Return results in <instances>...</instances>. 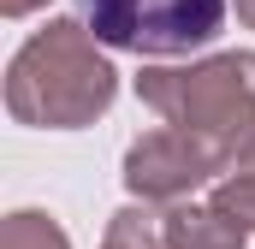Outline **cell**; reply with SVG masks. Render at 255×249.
Here are the masks:
<instances>
[{
    "label": "cell",
    "instance_id": "30bf717a",
    "mask_svg": "<svg viewBox=\"0 0 255 249\" xmlns=\"http://www.w3.org/2000/svg\"><path fill=\"white\" fill-rule=\"evenodd\" d=\"M238 18H244V24L255 30V0H238Z\"/></svg>",
    "mask_w": 255,
    "mask_h": 249
},
{
    "label": "cell",
    "instance_id": "277c9868",
    "mask_svg": "<svg viewBox=\"0 0 255 249\" xmlns=\"http://www.w3.org/2000/svg\"><path fill=\"white\" fill-rule=\"evenodd\" d=\"M214 172H226V154L214 142L190 136V130H178V124L148 130V136H136L125 148V190L142 196V202H160V208H178Z\"/></svg>",
    "mask_w": 255,
    "mask_h": 249
},
{
    "label": "cell",
    "instance_id": "6da1fadb",
    "mask_svg": "<svg viewBox=\"0 0 255 249\" xmlns=\"http://www.w3.org/2000/svg\"><path fill=\"white\" fill-rule=\"evenodd\" d=\"M119 71L95 54V30L54 18L48 30H36L6 71V107L18 124H42V130H77L95 124L113 107Z\"/></svg>",
    "mask_w": 255,
    "mask_h": 249
},
{
    "label": "cell",
    "instance_id": "ba28073f",
    "mask_svg": "<svg viewBox=\"0 0 255 249\" xmlns=\"http://www.w3.org/2000/svg\"><path fill=\"white\" fill-rule=\"evenodd\" d=\"M101 249H166V232H154V220H148L142 208H119V214L107 220Z\"/></svg>",
    "mask_w": 255,
    "mask_h": 249
},
{
    "label": "cell",
    "instance_id": "7a4b0ae2",
    "mask_svg": "<svg viewBox=\"0 0 255 249\" xmlns=\"http://www.w3.org/2000/svg\"><path fill=\"white\" fill-rule=\"evenodd\" d=\"M136 95L166 124L214 142L226 154V166L255 136V54H214L196 65H148L136 77Z\"/></svg>",
    "mask_w": 255,
    "mask_h": 249
},
{
    "label": "cell",
    "instance_id": "9c48e42d",
    "mask_svg": "<svg viewBox=\"0 0 255 249\" xmlns=\"http://www.w3.org/2000/svg\"><path fill=\"white\" fill-rule=\"evenodd\" d=\"M36 6H42V0H0V12H6V18H24V12H36Z\"/></svg>",
    "mask_w": 255,
    "mask_h": 249
},
{
    "label": "cell",
    "instance_id": "8992f818",
    "mask_svg": "<svg viewBox=\"0 0 255 249\" xmlns=\"http://www.w3.org/2000/svg\"><path fill=\"white\" fill-rule=\"evenodd\" d=\"M0 249H71V244H65V232L48 214L18 208V214H6V226H0Z\"/></svg>",
    "mask_w": 255,
    "mask_h": 249
},
{
    "label": "cell",
    "instance_id": "3957f363",
    "mask_svg": "<svg viewBox=\"0 0 255 249\" xmlns=\"http://www.w3.org/2000/svg\"><path fill=\"white\" fill-rule=\"evenodd\" d=\"M232 0H83V24L95 42L142 54V60H172L196 54L220 36Z\"/></svg>",
    "mask_w": 255,
    "mask_h": 249
},
{
    "label": "cell",
    "instance_id": "52a82bcc",
    "mask_svg": "<svg viewBox=\"0 0 255 249\" xmlns=\"http://www.w3.org/2000/svg\"><path fill=\"white\" fill-rule=\"evenodd\" d=\"M208 208H220L232 226L255 232V166H232V178H220V184H214Z\"/></svg>",
    "mask_w": 255,
    "mask_h": 249
},
{
    "label": "cell",
    "instance_id": "5b68a950",
    "mask_svg": "<svg viewBox=\"0 0 255 249\" xmlns=\"http://www.w3.org/2000/svg\"><path fill=\"white\" fill-rule=\"evenodd\" d=\"M160 232L166 249H244V226H232L220 208H172Z\"/></svg>",
    "mask_w": 255,
    "mask_h": 249
}]
</instances>
